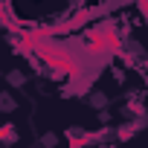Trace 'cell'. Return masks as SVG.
Returning a JSON list of instances; mask_svg holds the SVG:
<instances>
[{
    "instance_id": "cell-1",
    "label": "cell",
    "mask_w": 148,
    "mask_h": 148,
    "mask_svg": "<svg viewBox=\"0 0 148 148\" xmlns=\"http://www.w3.org/2000/svg\"><path fill=\"white\" fill-rule=\"evenodd\" d=\"M15 108H18V102H15V96L3 90V93H0V110H3V113H12Z\"/></svg>"
},
{
    "instance_id": "cell-2",
    "label": "cell",
    "mask_w": 148,
    "mask_h": 148,
    "mask_svg": "<svg viewBox=\"0 0 148 148\" xmlns=\"http://www.w3.org/2000/svg\"><path fill=\"white\" fill-rule=\"evenodd\" d=\"M6 82L15 84V87H23V84H26V76H23L21 70H9V73H6Z\"/></svg>"
},
{
    "instance_id": "cell-3",
    "label": "cell",
    "mask_w": 148,
    "mask_h": 148,
    "mask_svg": "<svg viewBox=\"0 0 148 148\" xmlns=\"http://www.w3.org/2000/svg\"><path fill=\"white\" fill-rule=\"evenodd\" d=\"M38 145H41V148H55V145H58V136H55V134H44V136L38 139Z\"/></svg>"
}]
</instances>
